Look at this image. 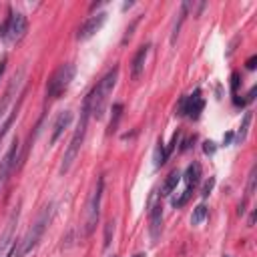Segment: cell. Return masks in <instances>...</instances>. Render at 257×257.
Here are the masks:
<instances>
[{"label": "cell", "mask_w": 257, "mask_h": 257, "mask_svg": "<svg viewBox=\"0 0 257 257\" xmlns=\"http://www.w3.org/2000/svg\"><path fill=\"white\" fill-rule=\"evenodd\" d=\"M116 78H118V66H112L94 86L92 90L84 96V102L90 110V114H94L96 118H102L104 110H106V104H108V96L112 94V88L116 84Z\"/></svg>", "instance_id": "cell-1"}, {"label": "cell", "mask_w": 257, "mask_h": 257, "mask_svg": "<svg viewBox=\"0 0 257 257\" xmlns=\"http://www.w3.org/2000/svg\"><path fill=\"white\" fill-rule=\"evenodd\" d=\"M22 76H24V70L20 68L14 76H12V80H10V84L6 86V90H4V94L0 96V120H4V114H6V108L10 106V102H12V98L16 96V92H18V88H20V84H22Z\"/></svg>", "instance_id": "cell-10"}, {"label": "cell", "mask_w": 257, "mask_h": 257, "mask_svg": "<svg viewBox=\"0 0 257 257\" xmlns=\"http://www.w3.org/2000/svg\"><path fill=\"white\" fill-rule=\"evenodd\" d=\"M74 72H76V68H74L72 62L60 64V66L52 72V76L48 78L46 96H48V98H58V96L70 86V82H72V78H74Z\"/></svg>", "instance_id": "cell-3"}, {"label": "cell", "mask_w": 257, "mask_h": 257, "mask_svg": "<svg viewBox=\"0 0 257 257\" xmlns=\"http://www.w3.org/2000/svg\"><path fill=\"white\" fill-rule=\"evenodd\" d=\"M4 70H6V60H2V62H0V78H2Z\"/></svg>", "instance_id": "cell-30"}, {"label": "cell", "mask_w": 257, "mask_h": 257, "mask_svg": "<svg viewBox=\"0 0 257 257\" xmlns=\"http://www.w3.org/2000/svg\"><path fill=\"white\" fill-rule=\"evenodd\" d=\"M213 187H215V179L211 177V179H209V181L203 185V189H201V195H203V197H207V195L213 191Z\"/></svg>", "instance_id": "cell-26"}, {"label": "cell", "mask_w": 257, "mask_h": 257, "mask_svg": "<svg viewBox=\"0 0 257 257\" xmlns=\"http://www.w3.org/2000/svg\"><path fill=\"white\" fill-rule=\"evenodd\" d=\"M26 28H28V20H26V16L24 14H20V12H10V22H8V32H6V42H10V44H14V42H18L24 34H26Z\"/></svg>", "instance_id": "cell-8"}, {"label": "cell", "mask_w": 257, "mask_h": 257, "mask_svg": "<svg viewBox=\"0 0 257 257\" xmlns=\"http://www.w3.org/2000/svg\"><path fill=\"white\" fill-rule=\"evenodd\" d=\"M16 114H18V106L12 110V114L8 116V118H4V122L0 124V143H2V139H4V135L8 133V128H10V124H12V120L16 118Z\"/></svg>", "instance_id": "cell-21"}, {"label": "cell", "mask_w": 257, "mask_h": 257, "mask_svg": "<svg viewBox=\"0 0 257 257\" xmlns=\"http://www.w3.org/2000/svg\"><path fill=\"white\" fill-rule=\"evenodd\" d=\"M249 124H251V112H247L243 116V122L239 126V133H237V143H243L245 137H247V131H249Z\"/></svg>", "instance_id": "cell-19"}, {"label": "cell", "mask_w": 257, "mask_h": 257, "mask_svg": "<svg viewBox=\"0 0 257 257\" xmlns=\"http://www.w3.org/2000/svg\"><path fill=\"white\" fill-rule=\"evenodd\" d=\"M231 80H233V82H231V88H233V92H235V90H237V86H239V74L235 72V74L231 76Z\"/></svg>", "instance_id": "cell-29"}, {"label": "cell", "mask_w": 257, "mask_h": 257, "mask_svg": "<svg viewBox=\"0 0 257 257\" xmlns=\"http://www.w3.org/2000/svg\"><path fill=\"white\" fill-rule=\"evenodd\" d=\"M187 10H189V2H183V4H181V10H179V18L175 20V26H173L171 42H175V40H177L179 30H181V26H183V22H185V18H187Z\"/></svg>", "instance_id": "cell-17"}, {"label": "cell", "mask_w": 257, "mask_h": 257, "mask_svg": "<svg viewBox=\"0 0 257 257\" xmlns=\"http://www.w3.org/2000/svg\"><path fill=\"white\" fill-rule=\"evenodd\" d=\"M191 195H193V189H191V187H187L179 199H173V205H175V207H183V205L189 201V197H191Z\"/></svg>", "instance_id": "cell-23"}, {"label": "cell", "mask_w": 257, "mask_h": 257, "mask_svg": "<svg viewBox=\"0 0 257 257\" xmlns=\"http://www.w3.org/2000/svg\"><path fill=\"white\" fill-rule=\"evenodd\" d=\"M16 223H18V207L12 211V215H10V219H8L6 227H4V231H2V235H0V257H6L8 249H10L12 243L16 241V237H14Z\"/></svg>", "instance_id": "cell-11"}, {"label": "cell", "mask_w": 257, "mask_h": 257, "mask_svg": "<svg viewBox=\"0 0 257 257\" xmlns=\"http://www.w3.org/2000/svg\"><path fill=\"white\" fill-rule=\"evenodd\" d=\"M106 12H96V14H92V16H88L80 26H78V32H76V38L78 40H86V38H90L94 32H98L100 28H102V24L106 22Z\"/></svg>", "instance_id": "cell-9"}, {"label": "cell", "mask_w": 257, "mask_h": 257, "mask_svg": "<svg viewBox=\"0 0 257 257\" xmlns=\"http://www.w3.org/2000/svg\"><path fill=\"white\" fill-rule=\"evenodd\" d=\"M179 181H181V171H171L169 173V177L165 179V183H163V187H161V195L163 197H169L175 189H177V185H179Z\"/></svg>", "instance_id": "cell-16"}, {"label": "cell", "mask_w": 257, "mask_h": 257, "mask_svg": "<svg viewBox=\"0 0 257 257\" xmlns=\"http://www.w3.org/2000/svg\"><path fill=\"white\" fill-rule=\"evenodd\" d=\"M203 149H205V153H207V155H211V153H215V143H211V141H207Z\"/></svg>", "instance_id": "cell-27"}, {"label": "cell", "mask_w": 257, "mask_h": 257, "mask_svg": "<svg viewBox=\"0 0 257 257\" xmlns=\"http://www.w3.org/2000/svg\"><path fill=\"white\" fill-rule=\"evenodd\" d=\"M253 191H255V167L251 169V173H249V185H247V197H251L253 195Z\"/></svg>", "instance_id": "cell-25"}, {"label": "cell", "mask_w": 257, "mask_h": 257, "mask_svg": "<svg viewBox=\"0 0 257 257\" xmlns=\"http://www.w3.org/2000/svg\"><path fill=\"white\" fill-rule=\"evenodd\" d=\"M255 62H257V56H255V54H253V56H251V58H249V60H247V62H245V66H247V68H249V70H253V68H255Z\"/></svg>", "instance_id": "cell-28"}, {"label": "cell", "mask_w": 257, "mask_h": 257, "mask_svg": "<svg viewBox=\"0 0 257 257\" xmlns=\"http://www.w3.org/2000/svg\"><path fill=\"white\" fill-rule=\"evenodd\" d=\"M50 213H52V205L44 207V211L38 215L36 223H34V225L26 231V235L20 239V251H22V257L28 255V253L38 245V241H40V237H42V233H44V229H46V225H48V221H50Z\"/></svg>", "instance_id": "cell-4"}, {"label": "cell", "mask_w": 257, "mask_h": 257, "mask_svg": "<svg viewBox=\"0 0 257 257\" xmlns=\"http://www.w3.org/2000/svg\"><path fill=\"white\" fill-rule=\"evenodd\" d=\"M165 159H167V153H165V149H163V143H159V145H157V151H155V165L161 167V165L165 163Z\"/></svg>", "instance_id": "cell-22"}, {"label": "cell", "mask_w": 257, "mask_h": 257, "mask_svg": "<svg viewBox=\"0 0 257 257\" xmlns=\"http://www.w3.org/2000/svg\"><path fill=\"white\" fill-rule=\"evenodd\" d=\"M161 231H163V205L161 201L153 203L151 211H149V233H151V239L157 241L161 237Z\"/></svg>", "instance_id": "cell-12"}, {"label": "cell", "mask_w": 257, "mask_h": 257, "mask_svg": "<svg viewBox=\"0 0 257 257\" xmlns=\"http://www.w3.org/2000/svg\"><path fill=\"white\" fill-rule=\"evenodd\" d=\"M203 106H205V100L201 96V90L197 88L193 94L181 98V102H179V114H187L191 118H199Z\"/></svg>", "instance_id": "cell-7"}, {"label": "cell", "mask_w": 257, "mask_h": 257, "mask_svg": "<svg viewBox=\"0 0 257 257\" xmlns=\"http://www.w3.org/2000/svg\"><path fill=\"white\" fill-rule=\"evenodd\" d=\"M133 257H145V255H143V253H137V255H133Z\"/></svg>", "instance_id": "cell-31"}, {"label": "cell", "mask_w": 257, "mask_h": 257, "mask_svg": "<svg viewBox=\"0 0 257 257\" xmlns=\"http://www.w3.org/2000/svg\"><path fill=\"white\" fill-rule=\"evenodd\" d=\"M102 187H104V179L102 177H98V181H96V187H94V191H92V195H90V199H88V207H86V235H90L92 231H94V227H96V221H98V215H100V197H102Z\"/></svg>", "instance_id": "cell-5"}, {"label": "cell", "mask_w": 257, "mask_h": 257, "mask_svg": "<svg viewBox=\"0 0 257 257\" xmlns=\"http://www.w3.org/2000/svg\"><path fill=\"white\" fill-rule=\"evenodd\" d=\"M72 122V112L70 110H62L58 116H56V120H54V124H52V135H50V145H54L56 141H58V137L64 133V128L68 126Z\"/></svg>", "instance_id": "cell-14"}, {"label": "cell", "mask_w": 257, "mask_h": 257, "mask_svg": "<svg viewBox=\"0 0 257 257\" xmlns=\"http://www.w3.org/2000/svg\"><path fill=\"white\" fill-rule=\"evenodd\" d=\"M112 233H114V221H108V223L104 225V247L110 245V241H112Z\"/></svg>", "instance_id": "cell-24"}, {"label": "cell", "mask_w": 257, "mask_h": 257, "mask_svg": "<svg viewBox=\"0 0 257 257\" xmlns=\"http://www.w3.org/2000/svg\"><path fill=\"white\" fill-rule=\"evenodd\" d=\"M149 50H151V44H143V46L135 52L133 62H131V76H133V80H137V78L143 74L145 62H147V56H149Z\"/></svg>", "instance_id": "cell-13"}, {"label": "cell", "mask_w": 257, "mask_h": 257, "mask_svg": "<svg viewBox=\"0 0 257 257\" xmlns=\"http://www.w3.org/2000/svg\"><path fill=\"white\" fill-rule=\"evenodd\" d=\"M18 159H20V143H18V139H14L12 145H10V149H8V153L0 159V191H2L8 175L18 165Z\"/></svg>", "instance_id": "cell-6"}, {"label": "cell", "mask_w": 257, "mask_h": 257, "mask_svg": "<svg viewBox=\"0 0 257 257\" xmlns=\"http://www.w3.org/2000/svg\"><path fill=\"white\" fill-rule=\"evenodd\" d=\"M205 217H207V207H205L203 203H199V205L193 209V215H191V223H193V225H199L201 221H205Z\"/></svg>", "instance_id": "cell-18"}, {"label": "cell", "mask_w": 257, "mask_h": 257, "mask_svg": "<svg viewBox=\"0 0 257 257\" xmlns=\"http://www.w3.org/2000/svg\"><path fill=\"white\" fill-rule=\"evenodd\" d=\"M120 114H122V104H120V102L112 104V118H110V124H108V128H110V131H114V128H116Z\"/></svg>", "instance_id": "cell-20"}, {"label": "cell", "mask_w": 257, "mask_h": 257, "mask_svg": "<svg viewBox=\"0 0 257 257\" xmlns=\"http://www.w3.org/2000/svg\"><path fill=\"white\" fill-rule=\"evenodd\" d=\"M88 116H90V110L86 106V102H82V110H80V118H78V124L70 137V143L64 151V157H62V163H60V173H68V169L72 167V163L76 161L78 153H80V147L84 143V137H86V126H88Z\"/></svg>", "instance_id": "cell-2"}, {"label": "cell", "mask_w": 257, "mask_h": 257, "mask_svg": "<svg viewBox=\"0 0 257 257\" xmlns=\"http://www.w3.org/2000/svg\"><path fill=\"white\" fill-rule=\"evenodd\" d=\"M183 179H185V183H187V187H191V189H195L197 185H199V179H201V165L197 163V161H193L189 167H187V171L181 175Z\"/></svg>", "instance_id": "cell-15"}]
</instances>
